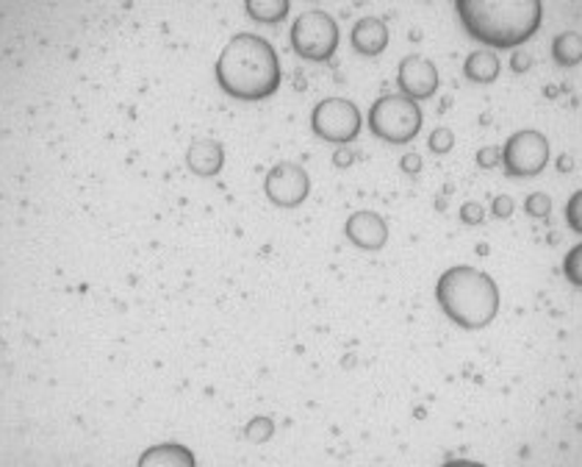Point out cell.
Returning a JSON list of instances; mask_svg holds the SVG:
<instances>
[{
  "label": "cell",
  "mask_w": 582,
  "mask_h": 467,
  "mask_svg": "<svg viewBox=\"0 0 582 467\" xmlns=\"http://www.w3.org/2000/svg\"><path fill=\"white\" fill-rule=\"evenodd\" d=\"M433 295L441 315L463 335H483L497 323L503 311L497 278L472 265L446 267L435 282Z\"/></svg>",
  "instance_id": "1"
},
{
  "label": "cell",
  "mask_w": 582,
  "mask_h": 467,
  "mask_svg": "<svg viewBox=\"0 0 582 467\" xmlns=\"http://www.w3.org/2000/svg\"><path fill=\"white\" fill-rule=\"evenodd\" d=\"M455 12L466 34L492 51L525 45L543 23L541 0H455Z\"/></svg>",
  "instance_id": "2"
},
{
  "label": "cell",
  "mask_w": 582,
  "mask_h": 467,
  "mask_svg": "<svg viewBox=\"0 0 582 467\" xmlns=\"http://www.w3.org/2000/svg\"><path fill=\"white\" fill-rule=\"evenodd\" d=\"M214 75L225 95L245 104L267 100L280 87V59L267 40L236 34L219 53Z\"/></svg>",
  "instance_id": "3"
},
{
  "label": "cell",
  "mask_w": 582,
  "mask_h": 467,
  "mask_svg": "<svg viewBox=\"0 0 582 467\" xmlns=\"http://www.w3.org/2000/svg\"><path fill=\"white\" fill-rule=\"evenodd\" d=\"M422 109L406 95H382L369 109V128L388 145H408L422 131Z\"/></svg>",
  "instance_id": "4"
},
{
  "label": "cell",
  "mask_w": 582,
  "mask_h": 467,
  "mask_svg": "<svg viewBox=\"0 0 582 467\" xmlns=\"http://www.w3.org/2000/svg\"><path fill=\"white\" fill-rule=\"evenodd\" d=\"M291 47L300 59L309 62H327L338 47V25L327 12L311 9L303 12L291 25Z\"/></svg>",
  "instance_id": "5"
},
{
  "label": "cell",
  "mask_w": 582,
  "mask_h": 467,
  "mask_svg": "<svg viewBox=\"0 0 582 467\" xmlns=\"http://www.w3.org/2000/svg\"><path fill=\"white\" fill-rule=\"evenodd\" d=\"M549 159H552L549 139L536 128H521L503 148V168L514 179H536L549 168Z\"/></svg>",
  "instance_id": "6"
},
{
  "label": "cell",
  "mask_w": 582,
  "mask_h": 467,
  "mask_svg": "<svg viewBox=\"0 0 582 467\" xmlns=\"http://www.w3.org/2000/svg\"><path fill=\"white\" fill-rule=\"evenodd\" d=\"M360 112L347 98H325L311 112V128L331 145H349L360 134Z\"/></svg>",
  "instance_id": "7"
},
{
  "label": "cell",
  "mask_w": 582,
  "mask_h": 467,
  "mask_svg": "<svg viewBox=\"0 0 582 467\" xmlns=\"http://www.w3.org/2000/svg\"><path fill=\"white\" fill-rule=\"evenodd\" d=\"M311 192V179L298 162H280L263 179V195L278 209H298Z\"/></svg>",
  "instance_id": "8"
},
{
  "label": "cell",
  "mask_w": 582,
  "mask_h": 467,
  "mask_svg": "<svg viewBox=\"0 0 582 467\" xmlns=\"http://www.w3.org/2000/svg\"><path fill=\"white\" fill-rule=\"evenodd\" d=\"M397 84L411 100H428L439 93V70L428 56H406L397 67Z\"/></svg>",
  "instance_id": "9"
},
{
  "label": "cell",
  "mask_w": 582,
  "mask_h": 467,
  "mask_svg": "<svg viewBox=\"0 0 582 467\" xmlns=\"http://www.w3.org/2000/svg\"><path fill=\"white\" fill-rule=\"evenodd\" d=\"M344 234L360 251H380L388 243V225L377 212H353L344 223Z\"/></svg>",
  "instance_id": "10"
},
{
  "label": "cell",
  "mask_w": 582,
  "mask_h": 467,
  "mask_svg": "<svg viewBox=\"0 0 582 467\" xmlns=\"http://www.w3.org/2000/svg\"><path fill=\"white\" fill-rule=\"evenodd\" d=\"M186 168L197 179H214L225 168V148L217 139H194L186 148Z\"/></svg>",
  "instance_id": "11"
},
{
  "label": "cell",
  "mask_w": 582,
  "mask_h": 467,
  "mask_svg": "<svg viewBox=\"0 0 582 467\" xmlns=\"http://www.w3.org/2000/svg\"><path fill=\"white\" fill-rule=\"evenodd\" d=\"M353 47L360 56H380L388 47V29L382 20L364 18L353 25Z\"/></svg>",
  "instance_id": "12"
},
{
  "label": "cell",
  "mask_w": 582,
  "mask_h": 467,
  "mask_svg": "<svg viewBox=\"0 0 582 467\" xmlns=\"http://www.w3.org/2000/svg\"><path fill=\"white\" fill-rule=\"evenodd\" d=\"M499 56L494 51H474L468 53L466 62H463V73H466L468 82L474 84H492L499 78Z\"/></svg>",
  "instance_id": "13"
},
{
  "label": "cell",
  "mask_w": 582,
  "mask_h": 467,
  "mask_svg": "<svg viewBox=\"0 0 582 467\" xmlns=\"http://www.w3.org/2000/svg\"><path fill=\"white\" fill-rule=\"evenodd\" d=\"M289 7V0H245V12L250 14L256 23L263 25H274L280 23V20H285Z\"/></svg>",
  "instance_id": "14"
},
{
  "label": "cell",
  "mask_w": 582,
  "mask_h": 467,
  "mask_svg": "<svg viewBox=\"0 0 582 467\" xmlns=\"http://www.w3.org/2000/svg\"><path fill=\"white\" fill-rule=\"evenodd\" d=\"M552 56L560 67H576L582 62V36L576 31L558 34L552 42Z\"/></svg>",
  "instance_id": "15"
},
{
  "label": "cell",
  "mask_w": 582,
  "mask_h": 467,
  "mask_svg": "<svg viewBox=\"0 0 582 467\" xmlns=\"http://www.w3.org/2000/svg\"><path fill=\"white\" fill-rule=\"evenodd\" d=\"M525 212L530 214V217H536V220L552 217V214H554V198L549 195V192H541V190L530 192V195L525 198Z\"/></svg>",
  "instance_id": "16"
},
{
  "label": "cell",
  "mask_w": 582,
  "mask_h": 467,
  "mask_svg": "<svg viewBox=\"0 0 582 467\" xmlns=\"http://www.w3.org/2000/svg\"><path fill=\"white\" fill-rule=\"evenodd\" d=\"M452 145H455V137H452L450 128H435V131L430 134V150H433V153H450Z\"/></svg>",
  "instance_id": "17"
},
{
  "label": "cell",
  "mask_w": 582,
  "mask_h": 467,
  "mask_svg": "<svg viewBox=\"0 0 582 467\" xmlns=\"http://www.w3.org/2000/svg\"><path fill=\"white\" fill-rule=\"evenodd\" d=\"M494 217H499V220H508V217H514V212H516V201L510 195H497L494 198Z\"/></svg>",
  "instance_id": "18"
},
{
  "label": "cell",
  "mask_w": 582,
  "mask_h": 467,
  "mask_svg": "<svg viewBox=\"0 0 582 467\" xmlns=\"http://www.w3.org/2000/svg\"><path fill=\"white\" fill-rule=\"evenodd\" d=\"M461 220L466 225H479L485 220V209L479 203H463L461 206Z\"/></svg>",
  "instance_id": "19"
},
{
  "label": "cell",
  "mask_w": 582,
  "mask_h": 467,
  "mask_svg": "<svg viewBox=\"0 0 582 467\" xmlns=\"http://www.w3.org/2000/svg\"><path fill=\"white\" fill-rule=\"evenodd\" d=\"M497 162H503V153H499L497 148H483L477 153V164H479V168L492 170V168H497Z\"/></svg>",
  "instance_id": "20"
},
{
  "label": "cell",
  "mask_w": 582,
  "mask_h": 467,
  "mask_svg": "<svg viewBox=\"0 0 582 467\" xmlns=\"http://www.w3.org/2000/svg\"><path fill=\"white\" fill-rule=\"evenodd\" d=\"M419 168H422V159H419V156H406V159H402V170H406V173H419Z\"/></svg>",
  "instance_id": "21"
}]
</instances>
